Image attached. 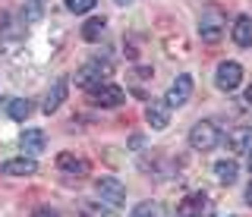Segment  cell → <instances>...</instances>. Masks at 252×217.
I'll use <instances>...</instances> for the list:
<instances>
[{
	"label": "cell",
	"instance_id": "obj_1",
	"mask_svg": "<svg viewBox=\"0 0 252 217\" xmlns=\"http://www.w3.org/2000/svg\"><path fill=\"white\" fill-rule=\"evenodd\" d=\"M94 192H98V198L110 208L126 205V186L117 180V176H98V180H94Z\"/></svg>",
	"mask_w": 252,
	"mask_h": 217
},
{
	"label": "cell",
	"instance_id": "obj_14",
	"mask_svg": "<svg viewBox=\"0 0 252 217\" xmlns=\"http://www.w3.org/2000/svg\"><path fill=\"white\" fill-rule=\"evenodd\" d=\"M236 173H240V164H236L233 158L218 161V164H215V176H218V183H224V186H233L236 183Z\"/></svg>",
	"mask_w": 252,
	"mask_h": 217
},
{
	"label": "cell",
	"instance_id": "obj_21",
	"mask_svg": "<svg viewBox=\"0 0 252 217\" xmlns=\"http://www.w3.org/2000/svg\"><path fill=\"white\" fill-rule=\"evenodd\" d=\"M246 167L252 170V145H249V154H246Z\"/></svg>",
	"mask_w": 252,
	"mask_h": 217
},
{
	"label": "cell",
	"instance_id": "obj_20",
	"mask_svg": "<svg viewBox=\"0 0 252 217\" xmlns=\"http://www.w3.org/2000/svg\"><path fill=\"white\" fill-rule=\"evenodd\" d=\"M246 205L252 208V180H249V186H246Z\"/></svg>",
	"mask_w": 252,
	"mask_h": 217
},
{
	"label": "cell",
	"instance_id": "obj_12",
	"mask_svg": "<svg viewBox=\"0 0 252 217\" xmlns=\"http://www.w3.org/2000/svg\"><path fill=\"white\" fill-rule=\"evenodd\" d=\"M66 91H69V82H66V79H57V82H54V88L47 91L41 110H44V113H54V110L63 104V101H66Z\"/></svg>",
	"mask_w": 252,
	"mask_h": 217
},
{
	"label": "cell",
	"instance_id": "obj_15",
	"mask_svg": "<svg viewBox=\"0 0 252 217\" xmlns=\"http://www.w3.org/2000/svg\"><path fill=\"white\" fill-rule=\"evenodd\" d=\"M101 35H104V19L94 16V19H89V22L82 26V38H85V41H98Z\"/></svg>",
	"mask_w": 252,
	"mask_h": 217
},
{
	"label": "cell",
	"instance_id": "obj_2",
	"mask_svg": "<svg viewBox=\"0 0 252 217\" xmlns=\"http://www.w3.org/2000/svg\"><path fill=\"white\" fill-rule=\"evenodd\" d=\"M218 142H220V133L211 120H199L189 129V145H192V151H211Z\"/></svg>",
	"mask_w": 252,
	"mask_h": 217
},
{
	"label": "cell",
	"instance_id": "obj_18",
	"mask_svg": "<svg viewBox=\"0 0 252 217\" xmlns=\"http://www.w3.org/2000/svg\"><path fill=\"white\" fill-rule=\"evenodd\" d=\"M94 3H98V0H66V10L76 13V16H82V13L94 10Z\"/></svg>",
	"mask_w": 252,
	"mask_h": 217
},
{
	"label": "cell",
	"instance_id": "obj_5",
	"mask_svg": "<svg viewBox=\"0 0 252 217\" xmlns=\"http://www.w3.org/2000/svg\"><path fill=\"white\" fill-rule=\"evenodd\" d=\"M224 16H220V10H205L202 19H199V35L202 41H218L220 35H224Z\"/></svg>",
	"mask_w": 252,
	"mask_h": 217
},
{
	"label": "cell",
	"instance_id": "obj_16",
	"mask_svg": "<svg viewBox=\"0 0 252 217\" xmlns=\"http://www.w3.org/2000/svg\"><path fill=\"white\" fill-rule=\"evenodd\" d=\"M29 113H32V104H29V101H22V98H13V101H10V117H13L16 123L29 120Z\"/></svg>",
	"mask_w": 252,
	"mask_h": 217
},
{
	"label": "cell",
	"instance_id": "obj_3",
	"mask_svg": "<svg viewBox=\"0 0 252 217\" xmlns=\"http://www.w3.org/2000/svg\"><path fill=\"white\" fill-rule=\"evenodd\" d=\"M107 76H110V63L92 60V63H85L76 73V85H79V88H98V85L107 82Z\"/></svg>",
	"mask_w": 252,
	"mask_h": 217
},
{
	"label": "cell",
	"instance_id": "obj_10",
	"mask_svg": "<svg viewBox=\"0 0 252 217\" xmlns=\"http://www.w3.org/2000/svg\"><path fill=\"white\" fill-rule=\"evenodd\" d=\"M57 167L63 170V173H69V176H89V161L73 154V151H63L57 158Z\"/></svg>",
	"mask_w": 252,
	"mask_h": 217
},
{
	"label": "cell",
	"instance_id": "obj_13",
	"mask_svg": "<svg viewBox=\"0 0 252 217\" xmlns=\"http://www.w3.org/2000/svg\"><path fill=\"white\" fill-rule=\"evenodd\" d=\"M230 35H233V44H236V48H249V44H252V19L249 16H236Z\"/></svg>",
	"mask_w": 252,
	"mask_h": 217
},
{
	"label": "cell",
	"instance_id": "obj_24",
	"mask_svg": "<svg viewBox=\"0 0 252 217\" xmlns=\"http://www.w3.org/2000/svg\"><path fill=\"white\" fill-rule=\"evenodd\" d=\"M35 3H38V6H41V10H44V3H47V0H35Z\"/></svg>",
	"mask_w": 252,
	"mask_h": 217
},
{
	"label": "cell",
	"instance_id": "obj_4",
	"mask_svg": "<svg viewBox=\"0 0 252 217\" xmlns=\"http://www.w3.org/2000/svg\"><path fill=\"white\" fill-rule=\"evenodd\" d=\"M243 82V66L233 63V60H224V63H218L215 69V85L220 91H236Z\"/></svg>",
	"mask_w": 252,
	"mask_h": 217
},
{
	"label": "cell",
	"instance_id": "obj_7",
	"mask_svg": "<svg viewBox=\"0 0 252 217\" xmlns=\"http://www.w3.org/2000/svg\"><path fill=\"white\" fill-rule=\"evenodd\" d=\"M92 101L98 107H120L123 101H126V91L120 88V85L104 82V85H98V88H92Z\"/></svg>",
	"mask_w": 252,
	"mask_h": 217
},
{
	"label": "cell",
	"instance_id": "obj_8",
	"mask_svg": "<svg viewBox=\"0 0 252 217\" xmlns=\"http://www.w3.org/2000/svg\"><path fill=\"white\" fill-rule=\"evenodd\" d=\"M0 173L3 176H32V173H38V164H35L32 154H22V158L3 161V164H0Z\"/></svg>",
	"mask_w": 252,
	"mask_h": 217
},
{
	"label": "cell",
	"instance_id": "obj_22",
	"mask_svg": "<svg viewBox=\"0 0 252 217\" xmlns=\"http://www.w3.org/2000/svg\"><path fill=\"white\" fill-rule=\"evenodd\" d=\"M117 3H120V6H129V3H132V0H117Z\"/></svg>",
	"mask_w": 252,
	"mask_h": 217
},
{
	"label": "cell",
	"instance_id": "obj_17",
	"mask_svg": "<svg viewBox=\"0 0 252 217\" xmlns=\"http://www.w3.org/2000/svg\"><path fill=\"white\" fill-rule=\"evenodd\" d=\"M129 217H161V208H158V201H139Z\"/></svg>",
	"mask_w": 252,
	"mask_h": 217
},
{
	"label": "cell",
	"instance_id": "obj_23",
	"mask_svg": "<svg viewBox=\"0 0 252 217\" xmlns=\"http://www.w3.org/2000/svg\"><path fill=\"white\" fill-rule=\"evenodd\" d=\"M246 101H252V85H249V91H246Z\"/></svg>",
	"mask_w": 252,
	"mask_h": 217
},
{
	"label": "cell",
	"instance_id": "obj_11",
	"mask_svg": "<svg viewBox=\"0 0 252 217\" xmlns=\"http://www.w3.org/2000/svg\"><path fill=\"white\" fill-rule=\"evenodd\" d=\"M19 145H22V154H41L44 151V145H47V136H44V129H26V133L19 136Z\"/></svg>",
	"mask_w": 252,
	"mask_h": 217
},
{
	"label": "cell",
	"instance_id": "obj_19",
	"mask_svg": "<svg viewBox=\"0 0 252 217\" xmlns=\"http://www.w3.org/2000/svg\"><path fill=\"white\" fill-rule=\"evenodd\" d=\"M32 217H60V214L54 211V208H38V211L32 214Z\"/></svg>",
	"mask_w": 252,
	"mask_h": 217
},
{
	"label": "cell",
	"instance_id": "obj_9",
	"mask_svg": "<svg viewBox=\"0 0 252 217\" xmlns=\"http://www.w3.org/2000/svg\"><path fill=\"white\" fill-rule=\"evenodd\" d=\"M145 120L152 129H167L170 126V107L167 101H152V104L145 107Z\"/></svg>",
	"mask_w": 252,
	"mask_h": 217
},
{
	"label": "cell",
	"instance_id": "obj_6",
	"mask_svg": "<svg viewBox=\"0 0 252 217\" xmlns=\"http://www.w3.org/2000/svg\"><path fill=\"white\" fill-rule=\"evenodd\" d=\"M192 98V76H177L173 79V85L167 88V95H164V101H167V107H183L186 101Z\"/></svg>",
	"mask_w": 252,
	"mask_h": 217
}]
</instances>
